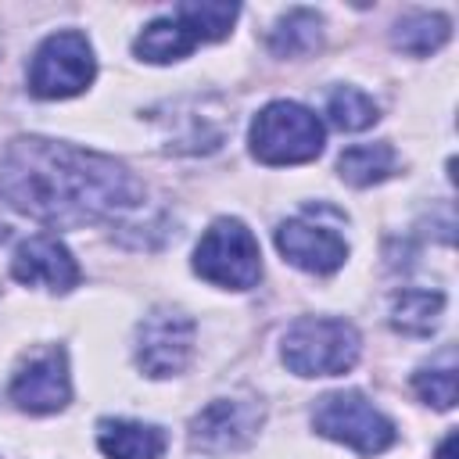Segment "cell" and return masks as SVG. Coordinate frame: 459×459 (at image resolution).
I'll use <instances>...</instances> for the list:
<instances>
[{
    "label": "cell",
    "mask_w": 459,
    "mask_h": 459,
    "mask_svg": "<svg viewBox=\"0 0 459 459\" xmlns=\"http://www.w3.org/2000/svg\"><path fill=\"white\" fill-rule=\"evenodd\" d=\"M0 197L50 226H86L133 212L143 201L140 179L97 151L18 136L0 158Z\"/></svg>",
    "instance_id": "obj_1"
},
{
    "label": "cell",
    "mask_w": 459,
    "mask_h": 459,
    "mask_svg": "<svg viewBox=\"0 0 459 459\" xmlns=\"http://www.w3.org/2000/svg\"><path fill=\"white\" fill-rule=\"evenodd\" d=\"M283 362L298 377L348 373L359 362V333L344 319H298L283 337Z\"/></svg>",
    "instance_id": "obj_2"
},
{
    "label": "cell",
    "mask_w": 459,
    "mask_h": 459,
    "mask_svg": "<svg viewBox=\"0 0 459 459\" xmlns=\"http://www.w3.org/2000/svg\"><path fill=\"white\" fill-rule=\"evenodd\" d=\"M319 151L323 122L294 100H273L251 122V154L265 165H301Z\"/></svg>",
    "instance_id": "obj_3"
},
{
    "label": "cell",
    "mask_w": 459,
    "mask_h": 459,
    "mask_svg": "<svg viewBox=\"0 0 459 459\" xmlns=\"http://www.w3.org/2000/svg\"><path fill=\"white\" fill-rule=\"evenodd\" d=\"M194 273L215 287L247 290L262 276V251L240 219H215L194 247Z\"/></svg>",
    "instance_id": "obj_4"
},
{
    "label": "cell",
    "mask_w": 459,
    "mask_h": 459,
    "mask_svg": "<svg viewBox=\"0 0 459 459\" xmlns=\"http://www.w3.org/2000/svg\"><path fill=\"white\" fill-rule=\"evenodd\" d=\"M312 427L359 455H380L394 445V423L380 409H373V402H366L359 391L323 394L312 409Z\"/></svg>",
    "instance_id": "obj_5"
},
{
    "label": "cell",
    "mask_w": 459,
    "mask_h": 459,
    "mask_svg": "<svg viewBox=\"0 0 459 459\" xmlns=\"http://www.w3.org/2000/svg\"><path fill=\"white\" fill-rule=\"evenodd\" d=\"M97 75L93 50L82 32H54L39 43L29 65V90L43 100L82 93Z\"/></svg>",
    "instance_id": "obj_6"
},
{
    "label": "cell",
    "mask_w": 459,
    "mask_h": 459,
    "mask_svg": "<svg viewBox=\"0 0 459 459\" xmlns=\"http://www.w3.org/2000/svg\"><path fill=\"white\" fill-rule=\"evenodd\" d=\"M194 351V319L176 308H154L136 330V362L147 377H176Z\"/></svg>",
    "instance_id": "obj_7"
},
{
    "label": "cell",
    "mask_w": 459,
    "mask_h": 459,
    "mask_svg": "<svg viewBox=\"0 0 459 459\" xmlns=\"http://www.w3.org/2000/svg\"><path fill=\"white\" fill-rule=\"evenodd\" d=\"M262 405L247 398H215L190 423V445L208 455L240 452L258 437Z\"/></svg>",
    "instance_id": "obj_8"
},
{
    "label": "cell",
    "mask_w": 459,
    "mask_h": 459,
    "mask_svg": "<svg viewBox=\"0 0 459 459\" xmlns=\"http://www.w3.org/2000/svg\"><path fill=\"white\" fill-rule=\"evenodd\" d=\"M72 398V380H68V355L65 348H43L32 359L22 362V369L11 380V402L32 416H47L65 409Z\"/></svg>",
    "instance_id": "obj_9"
},
{
    "label": "cell",
    "mask_w": 459,
    "mask_h": 459,
    "mask_svg": "<svg viewBox=\"0 0 459 459\" xmlns=\"http://www.w3.org/2000/svg\"><path fill=\"white\" fill-rule=\"evenodd\" d=\"M276 247L280 255L305 269V273H316V276H326L333 269L344 265L348 258V244L344 237H337L333 230L319 226V222H308V219H290V222H280L276 230Z\"/></svg>",
    "instance_id": "obj_10"
},
{
    "label": "cell",
    "mask_w": 459,
    "mask_h": 459,
    "mask_svg": "<svg viewBox=\"0 0 459 459\" xmlns=\"http://www.w3.org/2000/svg\"><path fill=\"white\" fill-rule=\"evenodd\" d=\"M11 273L25 287H47L54 294H65L79 283V265L72 251L54 237H29L25 244H18Z\"/></svg>",
    "instance_id": "obj_11"
},
{
    "label": "cell",
    "mask_w": 459,
    "mask_h": 459,
    "mask_svg": "<svg viewBox=\"0 0 459 459\" xmlns=\"http://www.w3.org/2000/svg\"><path fill=\"white\" fill-rule=\"evenodd\" d=\"M97 445L108 459H161L165 434L154 423L136 420H100Z\"/></svg>",
    "instance_id": "obj_12"
},
{
    "label": "cell",
    "mask_w": 459,
    "mask_h": 459,
    "mask_svg": "<svg viewBox=\"0 0 459 459\" xmlns=\"http://www.w3.org/2000/svg\"><path fill=\"white\" fill-rule=\"evenodd\" d=\"M194 47H197V36H194L176 14L151 22V25L136 36V43H133V50H136L143 61H151V65L179 61V57H186Z\"/></svg>",
    "instance_id": "obj_13"
},
{
    "label": "cell",
    "mask_w": 459,
    "mask_h": 459,
    "mask_svg": "<svg viewBox=\"0 0 459 459\" xmlns=\"http://www.w3.org/2000/svg\"><path fill=\"white\" fill-rule=\"evenodd\" d=\"M319 39H323V18L308 7H294L269 32V50L276 57H305L319 47Z\"/></svg>",
    "instance_id": "obj_14"
},
{
    "label": "cell",
    "mask_w": 459,
    "mask_h": 459,
    "mask_svg": "<svg viewBox=\"0 0 459 459\" xmlns=\"http://www.w3.org/2000/svg\"><path fill=\"white\" fill-rule=\"evenodd\" d=\"M448 32H452V25H448L445 14H437V11H416V14H405L394 25L391 39H394L398 50H405L412 57H427L437 47H445Z\"/></svg>",
    "instance_id": "obj_15"
},
{
    "label": "cell",
    "mask_w": 459,
    "mask_h": 459,
    "mask_svg": "<svg viewBox=\"0 0 459 459\" xmlns=\"http://www.w3.org/2000/svg\"><path fill=\"white\" fill-rule=\"evenodd\" d=\"M337 172L351 186H373L394 172V147L391 143H359L337 158Z\"/></svg>",
    "instance_id": "obj_16"
},
{
    "label": "cell",
    "mask_w": 459,
    "mask_h": 459,
    "mask_svg": "<svg viewBox=\"0 0 459 459\" xmlns=\"http://www.w3.org/2000/svg\"><path fill=\"white\" fill-rule=\"evenodd\" d=\"M237 14H240V7L226 4V0H186V4L176 7V18L197 36V43L226 39Z\"/></svg>",
    "instance_id": "obj_17"
},
{
    "label": "cell",
    "mask_w": 459,
    "mask_h": 459,
    "mask_svg": "<svg viewBox=\"0 0 459 459\" xmlns=\"http://www.w3.org/2000/svg\"><path fill=\"white\" fill-rule=\"evenodd\" d=\"M441 308H445V294H437V290H402L394 298L391 323H394V330H402L409 337H427L437 326Z\"/></svg>",
    "instance_id": "obj_18"
},
{
    "label": "cell",
    "mask_w": 459,
    "mask_h": 459,
    "mask_svg": "<svg viewBox=\"0 0 459 459\" xmlns=\"http://www.w3.org/2000/svg\"><path fill=\"white\" fill-rule=\"evenodd\" d=\"M326 115H330V122H333L337 129H344V133H359V129H366V126H373V122L380 118L373 97H366V93L355 90V86H337V90L330 93V100H326Z\"/></svg>",
    "instance_id": "obj_19"
},
{
    "label": "cell",
    "mask_w": 459,
    "mask_h": 459,
    "mask_svg": "<svg viewBox=\"0 0 459 459\" xmlns=\"http://www.w3.org/2000/svg\"><path fill=\"white\" fill-rule=\"evenodd\" d=\"M412 387L416 394L434 405V409H452L455 405V369L452 366H441V369H420L412 377Z\"/></svg>",
    "instance_id": "obj_20"
},
{
    "label": "cell",
    "mask_w": 459,
    "mask_h": 459,
    "mask_svg": "<svg viewBox=\"0 0 459 459\" xmlns=\"http://www.w3.org/2000/svg\"><path fill=\"white\" fill-rule=\"evenodd\" d=\"M452 448H455V434H448V437L441 441V448H437V459H452Z\"/></svg>",
    "instance_id": "obj_21"
}]
</instances>
